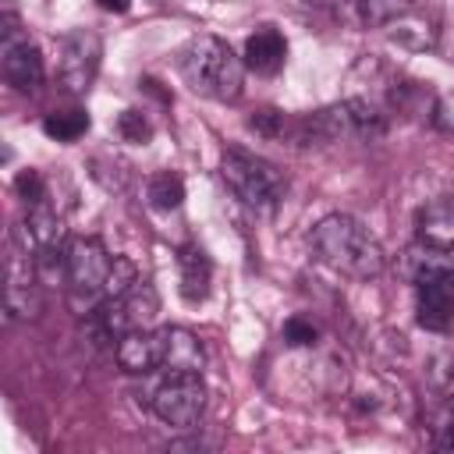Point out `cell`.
<instances>
[{"label":"cell","instance_id":"e0dca14e","mask_svg":"<svg viewBox=\"0 0 454 454\" xmlns=\"http://www.w3.org/2000/svg\"><path fill=\"white\" fill-rule=\"evenodd\" d=\"M358 21L369 28H390L394 21H401L404 14L415 11V0H355Z\"/></svg>","mask_w":454,"mask_h":454},{"label":"cell","instance_id":"484cf974","mask_svg":"<svg viewBox=\"0 0 454 454\" xmlns=\"http://www.w3.org/2000/svg\"><path fill=\"white\" fill-rule=\"evenodd\" d=\"M433 124H436L440 131H454V92H447V96L436 99V106H433Z\"/></svg>","mask_w":454,"mask_h":454},{"label":"cell","instance_id":"5bb4252c","mask_svg":"<svg viewBox=\"0 0 454 454\" xmlns=\"http://www.w3.org/2000/svg\"><path fill=\"white\" fill-rule=\"evenodd\" d=\"M114 355H117V365H121L124 372H135V376L160 369L156 330H149V326H145V330H128V333H121V337H117Z\"/></svg>","mask_w":454,"mask_h":454},{"label":"cell","instance_id":"44dd1931","mask_svg":"<svg viewBox=\"0 0 454 454\" xmlns=\"http://www.w3.org/2000/svg\"><path fill=\"white\" fill-rule=\"evenodd\" d=\"M142 277L135 273V262L131 259H121V255H114V266H110V277H106V287H103V298H117V294H124L128 287H135Z\"/></svg>","mask_w":454,"mask_h":454},{"label":"cell","instance_id":"52a82bcc","mask_svg":"<svg viewBox=\"0 0 454 454\" xmlns=\"http://www.w3.org/2000/svg\"><path fill=\"white\" fill-rule=\"evenodd\" d=\"M110 266H114V255L96 238H71L64 248V277L71 291L82 298H96V294L103 298Z\"/></svg>","mask_w":454,"mask_h":454},{"label":"cell","instance_id":"5b68a950","mask_svg":"<svg viewBox=\"0 0 454 454\" xmlns=\"http://www.w3.org/2000/svg\"><path fill=\"white\" fill-rule=\"evenodd\" d=\"M160 312V294L153 284L138 280L135 287H128L117 298H103V305L96 309V323L103 330V337L117 340L128 330H145Z\"/></svg>","mask_w":454,"mask_h":454},{"label":"cell","instance_id":"4316f807","mask_svg":"<svg viewBox=\"0 0 454 454\" xmlns=\"http://www.w3.org/2000/svg\"><path fill=\"white\" fill-rule=\"evenodd\" d=\"M103 11H110V14H121V11H128L131 7V0H96Z\"/></svg>","mask_w":454,"mask_h":454},{"label":"cell","instance_id":"d4e9b609","mask_svg":"<svg viewBox=\"0 0 454 454\" xmlns=\"http://www.w3.org/2000/svg\"><path fill=\"white\" fill-rule=\"evenodd\" d=\"M248 128L259 131V135H266V138H284V131H287V117H284L280 110H259V114L248 121Z\"/></svg>","mask_w":454,"mask_h":454},{"label":"cell","instance_id":"2e32d148","mask_svg":"<svg viewBox=\"0 0 454 454\" xmlns=\"http://www.w3.org/2000/svg\"><path fill=\"white\" fill-rule=\"evenodd\" d=\"M443 270H450V262L443 259V252H436V248H429V245H411V248H404L401 252V259H397V273L408 280V284H426V280H436Z\"/></svg>","mask_w":454,"mask_h":454},{"label":"cell","instance_id":"ba28073f","mask_svg":"<svg viewBox=\"0 0 454 454\" xmlns=\"http://www.w3.org/2000/svg\"><path fill=\"white\" fill-rule=\"evenodd\" d=\"M0 71L7 78L11 89L18 92H39L46 71H43V57L35 50V43L7 18V28H4V39H0Z\"/></svg>","mask_w":454,"mask_h":454},{"label":"cell","instance_id":"30bf717a","mask_svg":"<svg viewBox=\"0 0 454 454\" xmlns=\"http://www.w3.org/2000/svg\"><path fill=\"white\" fill-rule=\"evenodd\" d=\"M156 348H160V369L163 372H202V365H206L202 340L184 326H160Z\"/></svg>","mask_w":454,"mask_h":454},{"label":"cell","instance_id":"7c38bea8","mask_svg":"<svg viewBox=\"0 0 454 454\" xmlns=\"http://www.w3.org/2000/svg\"><path fill=\"white\" fill-rule=\"evenodd\" d=\"M443 273L436 280L419 284V305H415L419 326H426L433 333H447L454 326V291L443 284Z\"/></svg>","mask_w":454,"mask_h":454},{"label":"cell","instance_id":"9c48e42d","mask_svg":"<svg viewBox=\"0 0 454 454\" xmlns=\"http://www.w3.org/2000/svg\"><path fill=\"white\" fill-rule=\"evenodd\" d=\"M14 241L25 245L32 255L39 259H53L64 255V220L57 216V209H50L46 202L28 206V216L14 227Z\"/></svg>","mask_w":454,"mask_h":454},{"label":"cell","instance_id":"cb8c5ba5","mask_svg":"<svg viewBox=\"0 0 454 454\" xmlns=\"http://www.w3.org/2000/svg\"><path fill=\"white\" fill-rule=\"evenodd\" d=\"M316 337H319V330H316V323L305 319V316H291V319L284 323V340H287L291 348H309V344H316Z\"/></svg>","mask_w":454,"mask_h":454},{"label":"cell","instance_id":"4fadbf2b","mask_svg":"<svg viewBox=\"0 0 454 454\" xmlns=\"http://www.w3.org/2000/svg\"><path fill=\"white\" fill-rule=\"evenodd\" d=\"M209 280H213V262L199 245H181L177 248V291L184 301L199 305L209 294Z\"/></svg>","mask_w":454,"mask_h":454},{"label":"cell","instance_id":"8fae6325","mask_svg":"<svg viewBox=\"0 0 454 454\" xmlns=\"http://www.w3.org/2000/svg\"><path fill=\"white\" fill-rule=\"evenodd\" d=\"M415 231H419L422 245H429L436 252H450L454 248V195H440V199L426 202L419 209Z\"/></svg>","mask_w":454,"mask_h":454},{"label":"cell","instance_id":"ffe728a7","mask_svg":"<svg viewBox=\"0 0 454 454\" xmlns=\"http://www.w3.org/2000/svg\"><path fill=\"white\" fill-rule=\"evenodd\" d=\"M43 131L57 142H78L89 131V114L85 110H53L43 117Z\"/></svg>","mask_w":454,"mask_h":454},{"label":"cell","instance_id":"6da1fadb","mask_svg":"<svg viewBox=\"0 0 454 454\" xmlns=\"http://www.w3.org/2000/svg\"><path fill=\"white\" fill-rule=\"evenodd\" d=\"M312 252L323 266H330L340 277L351 280H372L383 273V248L380 241L369 234V227H362L355 216L348 213H330L312 227Z\"/></svg>","mask_w":454,"mask_h":454},{"label":"cell","instance_id":"8992f818","mask_svg":"<svg viewBox=\"0 0 454 454\" xmlns=\"http://www.w3.org/2000/svg\"><path fill=\"white\" fill-rule=\"evenodd\" d=\"M103 60V39L92 28H74L60 39V57H57V78L67 92H89L96 82Z\"/></svg>","mask_w":454,"mask_h":454},{"label":"cell","instance_id":"7402d4cb","mask_svg":"<svg viewBox=\"0 0 454 454\" xmlns=\"http://www.w3.org/2000/svg\"><path fill=\"white\" fill-rule=\"evenodd\" d=\"M117 135H121L124 142H135V145H142V142H149V135H153V124H149V117H145L142 110H124V114L117 117Z\"/></svg>","mask_w":454,"mask_h":454},{"label":"cell","instance_id":"ac0fdd59","mask_svg":"<svg viewBox=\"0 0 454 454\" xmlns=\"http://www.w3.org/2000/svg\"><path fill=\"white\" fill-rule=\"evenodd\" d=\"M145 202H149L153 209H160V213L177 209V206L184 202V181H181L177 174H170V170L153 174V177L145 181Z\"/></svg>","mask_w":454,"mask_h":454},{"label":"cell","instance_id":"3957f363","mask_svg":"<svg viewBox=\"0 0 454 454\" xmlns=\"http://www.w3.org/2000/svg\"><path fill=\"white\" fill-rule=\"evenodd\" d=\"M220 174H223L227 188L252 209H273L287 192L284 174L270 160H262L248 149H227L220 160Z\"/></svg>","mask_w":454,"mask_h":454},{"label":"cell","instance_id":"603a6c76","mask_svg":"<svg viewBox=\"0 0 454 454\" xmlns=\"http://www.w3.org/2000/svg\"><path fill=\"white\" fill-rule=\"evenodd\" d=\"M14 195L25 202V206H39V202H46V181H43V174L39 170H21L18 177H14Z\"/></svg>","mask_w":454,"mask_h":454},{"label":"cell","instance_id":"d6986e66","mask_svg":"<svg viewBox=\"0 0 454 454\" xmlns=\"http://www.w3.org/2000/svg\"><path fill=\"white\" fill-rule=\"evenodd\" d=\"M390 39L408 46V50H429L436 43V28H433V21H426L411 11V14H404L401 21L390 25Z\"/></svg>","mask_w":454,"mask_h":454},{"label":"cell","instance_id":"277c9868","mask_svg":"<svg viewBox=\"0 0 454 454\" xmlns=\"http://www.w3.org/2000/svg\"><path fill=\"white\" fill-rule=\"evenodd\" d=\"M153 411L160 422L167 426H177V429H192L202 411H206V383H202V372H167L153 397H149Z\"/></svg>","mask_w":454,"mask_h":454},{"label":"cell","instance_id":"9a60e30c","mask_svg":"<svg viewBox=\"0 0 454 454\" xmlns=\"http://www.w3.org/2000/svg\"><path fill=\"white\" fill-rule=\"evenodd\" d=\"M287 57V43L277 28L262 25L245 39V67H252L255 74H277L284 67Z\"/></svg>","mask_w":454,"mask_h":454},{"label":"cell","instance_id":"7a4b0ae2","mask_svg":"<svg viewBox=\"0 0 454 454\" xmlns=\"http://www.w3.org/2000/svg\"><path fill=\"white\" fill-rule=\"evenodd\" d=\"M181 74L199 96L234 103L245 85V60L220 35H195L181 50Z\"/></svg>","mask_w":454,"mask_h":454}]
</instances>
